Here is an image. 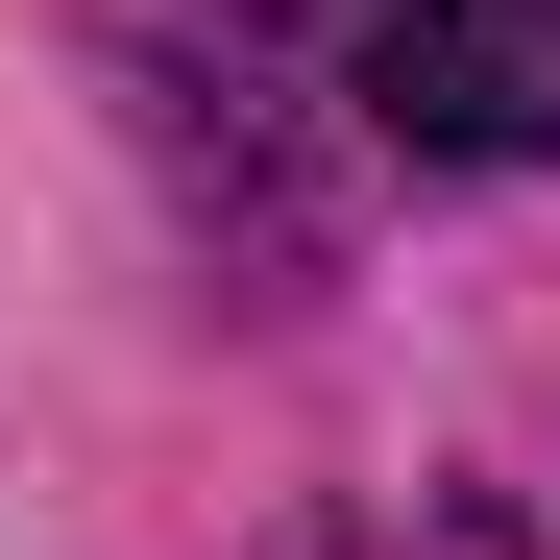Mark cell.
<instances>
[{
  "instance_id": "obj_1",
  "label": "cell",
  "mask_w": 560,
  "mask_h": 560,
  "mask_svg": "<svg viewBox=\"0 0 560 560\" xmlns=\"http://www.w3.org/2000/svg\"><path fill=\"white\" fill-rule=\"evenodd\" d=\"M341 73L415 171H536L560 147V0H365Z\"/></svg>"
}]
</instances>
